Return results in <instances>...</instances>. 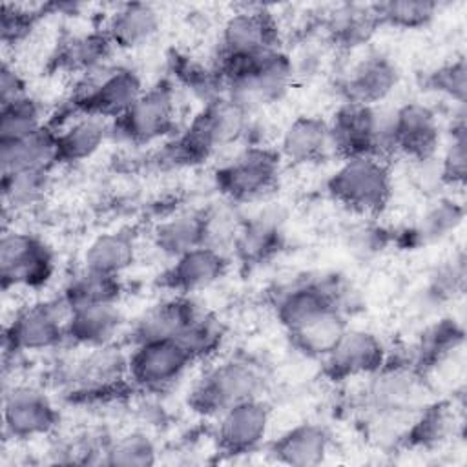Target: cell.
Instances as JSON below:
<instances>
[{
  "mask_svg": "<svg viewBox=\"0 0 467 467\" xmlns=\"http://www.w3.org/2000/svg\"><path fill=\"white\" fill-rule=\"evenodd\" d=\"M348 328V316L330 308L286 332L290 347L303 358L323 361Z\"/></svg>",
  "mask_w": 467,
  "mask_h": 467,
  "instance_id": "cell-32",
  "label": "cell"
},
{
  "mask_svg": "<svg viewBox=\"0 0 467 467\" xmlns=\"http://www.w3.org/2000/svg\"><path fill=\"white\" fill-rule=\"evenodd\" d=\"M281 157L268 144H244L234 157L221 162L213 171V186L219 197L235 204L255 202L279 182Z\"/></svg>",
  "mask_w": 467,
  "mask_h": 467,
  "instance_id": "cell-8",
  "label": "cell"
},
{
  "mask_svg": "<svg viewBox=\"0 0 467 467\" xmlns=\"http://www.w3.org/2000/svg\"><path fill=\"white\" fill-rule=\"evenodd\" d=\"M463 325L451 316L438 317L418 336L414 347L409 352V359L431 376L432 370L454 358L463 348Z\"/></svg>",
  "mask_w": 467,
  "mask_h": 467,
  "instance_id": "cell-30",
  "label": "cell"
},
{
  "mask_svg": "<svg viewBox=\"0 0 467 467\" xmlns=\"http://www.w3.org/2000/svg\"><path fill=\"white\" fill-rule=\"evenodd\" d=\"M159 445L146 429H131L109 438L102 454L104 465L146 467L159 462Z\"/></svg>",
  "mask_w": 467,
  "mask_h": 467,
  "instance_id": "cell-38",
  "label": "cell"
},
{
  "mask_svg": "<svg viewBox=\"0 0 467 467\" xmlns=\"http://www.w3.org/2000/svg\"><path fill=\"white\" fill-rule=\"evenodd\" d=\"M113 51L115 47L102 29L67 33L57 42L49 57V67L78 78L111 64Z\"/></svg>",
  "mask_w": 467,
  "mask_h": 467,
  "instance_id": "cell-23",
  "label": "cell"
},
{
  "mask_svg": "<svg viewBox=\"0 0 467 467\" xmlns=\"http://www.w3.org/2000/svg\"><path fill=\"white\" fill-rule=\"evenodd\" d=\"M332 151L341 159L376 155L387 159L390 148V113L378 106L339 102L328 119Z\"/></svg>",
  "mask_w": 467,
  "mask_h": 467,
  "instance_id": "cell-11",
  "label": "cell"
},
{
  "mask_svg": "<svg viewBox=\"0 0 467 467\" xmlns=\"http://www.w3.org/2000/svg\"><path fill=\"white\" fill-rule=\"evenodd\" d=\"M327 193L352 213L374 217L381 213L392 197V173L387 159L358 155L341 159L327 177Z\"/></svg>",
  "mask_w": 467,
  "mask_h": 467,
  "instance_id": "cell-6",
  "label": "cell"
},
{
  "mask_svg": "<svg viewBox=\"0 0 467 467\" xmlns=\"http://www.w3.org/2000/svg\"><path fill=\"white\" fill-rule=\"evenodd\" d=\"M378 27L370 5L343 4L334 7L323 18V31L327 40L343 49H352L368 40Z\"/></svg>",
  "mask_w": 467,
  "mask_h": 467,
  "instance_id": "cell-35",
  "label": "cell"
},
{
  "mask_svg": "<svg viewBox=\"0 0 467 467\" xmlns=\"http://www.w3.org/2000/svg\"><path fill=\"white\" fill-rule=\"evenodd\" d=\"M213 66L224 95L250 113L285 99L297 78L292 55L281 47L252 57H215Z\"/></svg>",
  "mask_w": 467,
  "mask_h": 467,
  "instance_id": "cell-3",
  "label": "cell"
},
{
  "mask_svg": "<svg viewBox=\"0 0 467 467\" xmlns=\"http://www.w3.org/2000/svg\"><path fill=\"white\" fill-rule=\"evenodd\" d=\"M252 115L226 95L206 102L184 130L161 144L155 161L173 168L201 164L221 148L244 142L254 124Z\"/></svg>",
  "mask_w": 467,
  "mask_h": 467,
  "instance_id": "cell-1",
  "label": "cell"
},
{
  "mask_svg": "<svg viewBox=\"0 0 467 467\" xmlns=\"http://www.w3.org/2000/svg\"><path fill=\"white\" fill-rule=\"evenodd\" d=\"M370 11L378 26L418 29L434 20L440 4L429 0H387L370 4Z\"/></svg>",
  "mask_w": 467,
  "mask_h": 467,
  "instance_id": "cell-43",
  "label": "cell"
},
{
  "mask_svg": "<svg viewBox=\"0 0 467 467\" xmlns=\"http://www.w3.org/2000/svg\"><path fill=\"white\" fill-rule=\"evenodd\" d=\"M285 246L283 219L274 210H261L255 215L244 217L232 246L230 257L252 268L268 263Z\"/></svg>",
  "mask_w": 467,
  "mask_h": 467,
  "instance_id": "cell-24",
  "label": "cell"
},
{
  "mask_svg": "<svg viewBox=\"0 0 467 467\" xmlns=\"http://www.w3.org/2000/svg\"><path fill=\"white\" fill-rule=\"evenodd\" d=\"M137 259V237L130 228H115L95 235L82 254V266L106 275L122 277Z\"/></svg>",
  "mask_w": 467,
  "mask_h": 467,
  "instance_id": "cell-33",
  "label": "cell"
},
{
  "mask_svg": "<svg viewBox=\"0 0 467 467\" xmlns=\"http://www.w3.org/2000/svg\"><path fill=\"white\" fill-rule=\"evenodd\" d=\"M270 425L272 409L268 401L263 396L244 400L232 405L215 418V447L226 456L254 452L266 441Z\"/></svg>",
  "mask_w": 467,
  "mask_h": 467,
  "instance_id": "cell-16",
  "label": "cell"
},
{
  "mask_svg": "<svg viewBox=\"0 0 467 467\" xmlns=\"http://www.w3.org/2000/svg\"><path fill=\"white\" fill-rule=\"evenodd\" d=\"M55 252L36 234L4 226L0 237V281L2 288L46 286L55 275Z\"/></svg>",
  "mask_w": 467,
  "mask_h": 467,
  "instance_id": "cell-12",
  "label": "cell"
},
{
  "mask_svg": "<svg viewBox=\"0 0 467 467\" xmlns=\"http://www.w3.org/2000/svg\"><path fill=\"white\" fill-rule=\"evenodd\" d=\"M365 379L361 401L376 420L409 423L420 409L434 400L431 376L418 368L409 356L392 359L389 354L385 365Z\"/></svg>",
  "mask_w": 467,
  "mask_h": 467,
  "instance_id": "cell-5",
  "label": "cell"
},
{
  "mask_svg": "<svg viewBox=\"0 0 467 467\" xmlns=\"http://www.w3.org/2000/svg\"><path fill=\"white\" fill-rule=\"evenodd\" d=\"M281 47V27L265 5H243L221 26L215 57H252Z\"/></svg>",
  "mask_w": 467,
  "mask_h": 467,
  "instance_id": "cell-15",
  "label": "cell"
},
{
  "mask_svg": "<svg viewBox=\"0 0 467 467\" xmlns=\"http://www.w3.org/2000/svg\"><path fill=\"white\" fill-rule=\"evenodd\" d=\"M57 131V166H73L91 159L111 137L109 120L82 113H66L60 122L49 120Z\"/></svg>",
  "mask_w": 467,
  "mask_h": 467,
  "instance_id": "cell-25",
  "label": "cell"
},
{
  "mask_svg": "<svg viewBox=\"0 0 467 467\" xmlns=\"http://www.w3.org/2000/svg\"><path fill=\"white\" fill-rule=\"evenodd\" d=\"M462 221H463V204L454 201L452 197H440L436 202H432L427 208L420 226L405 234L410 235L414 244L425 243V241H438L452 234L462 224Z\"/></svg>",
  "mask_w": 467,
  "mask_h": 467,
  "instance_id": "cell-45",
  "label": "cell"
},
{
  "mask_svg": "<svg viewBox=\"0 0 467 467\" xmlns=\"http://www.w3.org/2000/svg\"><path fill=\"white\" fill-rule=\"evenodd\" d=\"M441 144L436 109L421 100H409L390 111V148L416 162H429Z\"/></svg>",
  "mask_w": 467,
  "mask_h": 467,
  "instance_id": "cell-17",
  "label": "cell"
},
{
  "mask_svg": "<svg viewBox=\"0 0 467 467\" xmlns=\"http://www.w3.org/2000/svg\"><path fill=\"white\" fill-rule=\"evenodd\" d=\"M124 294V285L120 277L106 275L100 272L88 270L80 266L60 290V297L69 308L102 303H119Z\"/></svg>",
  "mask_w": 467,
  "mask_h": 467,
  "instance_id": "cell-36",
  "label": "cell"
},
{
  "mask_svg": "<svg viewBox=\"0 0 467 467\" xmlns=\"http://www.w3.org/2000/svg\"><path fill=\"white\" fill-rule=\"evenodd\" d=\"M27 93V82L20 69L9 60H4L0 66V106L13 102Z\"/></svg>",
  "mask_w": 467,
  "mask_h": 467,
  "instance_id": "cell-49",
  "label": "cell"
},
{
  "mask_svg": "<svg viewBox=\"0 0 467 467\" xmlns=\"http://www.w3.org/2000/svg\"><path fill=\"white\" fill-rule=\"evenodd\" d=\"M193 365L175 339L131 345L128 352V379L137 392L161 394L171 389Z\"/></svg>",
  "mask_w": 467,
  "mask_h": 467,
  "instance_id": "cell-14",
  "label": "cell"
},
{
  "mask_svg": "<svg viewBox=\"0 0 467 467\" xmlns=\"http://www.w3.org/2000/svg\"><path fill=\"white\" fill-rule=\"evenodd\" d=\"M387 358L389 350L378 334L348 325L337 345L321 361V368L330 381L341 383L374 374Z\"/></svg>",
  "mask_w": 467,
  "mask_h": 467,
  "instance_id": "cell-18",
  "label": "cell"
},
{
  "mask_svg": "<svg viewBox=\"0 0 467 467\" xmlns=\"http://www.w3.org/2000/svg\"><path fill=\"white\" fill-rule=\"evenodd\" d=\"M275 150L281 161L294 166L323 162L334 153L328 120L319 115H297L283 130Z\"/></svg>",
  "mask_w": 467,
  "mask_h": 467,
  "instance_id": "cell-26",
  "label": "cell"
},
{
  "mask_svg": "<svg viewBox=\"0 0 467 467\" xmlns=\"http://www.w3.org/2000/svg\"><path fill=\"white\" fill-rule=\"evenodd\" d=\"M224 339V323L217 316L204 310L175 337L193 363L215 358L221 352Z\"/></svg>",
  "mask_w": 467,
  "mask_h": 467,
  "instance_id": "cell-41",
  "label": "cell"
},
{
  "mask_svg": "<svg viewBox=\"0 0 467 467\" xmlns=\"http://www.w3.org/2000/svg\"><path fill=\"white\" fill-rule=\"evenodd\" d=\"M146 89L140 73L130 66L108 64L77 78L66 113H82L115 120Z\"/></svg>",
  "mask_w": 467,
  "mask_h": 467,
  "instance_id": "cell-7",
  "label": "cell"
},
{
  "mask_svg": "<svg viewBox=\"0 0 467 467\" xmlns=\"http://www.w3.org/2000/svg\"><path fill=\"white\" fill-rule=\"evenodd\" d=\"M400 77V67L389 55L370 51L354 62L339 80L341 102L379 106L396 89Z\"/></svg>",
  "mask_w": 467,
  "mask_h": 467,
  "instance_id": "cell-19",
  "label": "cell"
},
{
  "mask_svg": "<svg viewBox=\"0 0 467 467\" xmlns=\"http://www.w3.org/2000/svg\"><path fill=\"white\" fill-rule=\"evenodd\" d=\"M47 122L40 100L27 93L0 106V142L26 137Z\"/></svg>",
  "mask_w": 467,
  "mask_h": 467,
  "instance_id": "cell-44",
  "label": "cell"
},
{
  "mask_svg": "<svg viewBox=\"0 0 467 467\" xmlns=\"http://www.w3.org/2000/svg\"><path fill=\"white\" fill-rule=\"evenodd\" d=\"M230 261L232 257L221 250L197 246L171 259L159 277V285L171 294L192 296L219 283L228 274Z\"/></svg>",
  "mask_w": 467,
  "mask_h": 467,
  "instance_id": "cell-20",
  "label": "cell"
},
{
  "mask_svg": "<svg viewBox=\"0 0 467 467\" xmlns=\"http://www.w3.org/2000/svg\"><path fill=\"white\" fill-rule=\"evenodd\" d=\"M151 244L168 259L204 244L202 213L199 208H186L162 217L151 230Z\"/></svg>",
  "mask_w": 467,
  "mask_h": 467,
  "instance_id": "cell-34",
  "label": "cell"
},
{
  "mask_svg": "<svg viewBox=\"0 0 467 467\" xmlns=\"http://www.w3.org/2000/svg\"><path fill=\"white\" fill-rule=\"evenodd\" d=\"M270 381L268 363L254 352L239 350L204 368L193 381L186 403L192 412L215 420L235 403L265 396Z\"/></svg>",
  "mask_w": 467,
  "mask_h": 467,
  "instance_id": "cell-2",
  "label": "cell"
},
{
  "mask_svg": "<svg viewBox=\"0 0 467 467\" xmlns=\"http://www.w3.org/2000/svg\"><path fill=\"white\" fill-rule=\"evenodd\" d=\"M465 255L463 252H456L451 257L440 261L427 275V281L421 288L423 303L431 308H440L456 296H460L465 288Z\"/></svg>",
  "mask_w": 467,
  "mask_h": 467,
  "instance_id": "cell-42",
  "label": "cell"
},
{
  "mask_svg": "<svg viewBox=\"0 0 467 467\" xmlns=\"http://www.w3.org/2000/svg\"><path fill=\"white\" fill-rule=\"evenodd\" d=\"M57 166V131L51 122L36 131L0 142L2 173L22 170H53Z\"/></svg>",
  "mask_w": 467,
  "mask_h": 467,
  "instance_id": "cell-31",
  "label": "cell"
},
{
  "mask_svg": "<svg viewBox=\"0 0 467 467\" xmlns=\"http://www.w3.org/2000/svg\"><path fill=\"white\" fill-rule=\"evenodd\" d=\"M51 186V170H22L2 173L4 210L22 212L40 204Z\"/></svg>",
  "mask_w": 467,
  "mask_h": 467,
  "instance_id": "cell-40",
  "label": "cell"
},
{
  "mask_svg": "<svg viewBox=\"0 0 467 467\" xmlns=\"http://www.w3.org/2000/svg\"><path fill=\"white\" fill-rule=\"evenodd\" d=\"M202 308L190 297L171 294L146 310H142L130 325L126 337L130 347L159 341V339H175L199 314Z\"/></svg>",
  "mask_w": 467,
  "mask_h": 467,
  "instance_id": "cell-21",
  "label": "cell"
},
{
  "mask_svg": "<svg viewBox=\"0 0 467 467\" xmlns=\"http://www.w3.org/2000/svg\"><path fill=\"white\" fill-rule=\"evenodd\" d=\"M334 445L332 432L319 421H301L268 443L274 462L292 467H312L327 460Z\"/></svg>",
  "mask_w": 467,
  "mask_h": 467,
  "instance_id": "cell-22",
  "label": "cell"
},
{
  "mask_svg": "<svg viewBox=\"0 0 467 467\" xmlns=\"http://www.w3.org/2000/svg\"><path fill=\"white\" fill-rule=\"evenodd\" d=\"M82 354L57 367L55 379L71 401L109 403L135 389L128 379V352L122 345L109 343L80 348Z\"/></svg>",
  "mask_w": 467,
  "mask_h": 467,
  "instance_id": "cell-4",
  "label": "cell"
},
{
  "mask_svg": "<svg viewBox=\"0 0 467 467\" xmlns=\"http://www.w3.org/2000/svg\"><path fill=\"white\" fill-rule=\"evenodd\" d=\"M467 173V124L465 111L460 108L449 128V139L438 166L440 181L447 186H462Z\"/></svg>",
  "mask_w": 467,
  "mask_h": 467,
  "instance_id": "cell-46",
  "label": "cell"
},
{
  "mask_svg": "<svg viewBox=\"0 0 467 467\" xmlns=\"http://www.w3.org/2000/svg\"><path fill=\"white\" fill-rule=\"evenodd\" d=\"M46 16L44 4L26 5V4H2L0 11V40L4 46L22 44L36 24Z\"/></svg>",
  "mask_w": 467,
  "mask_h": 467,
  "instance_id": "cell-48",
  "label": "cell"
},
{
  "mask_svg": "<svg viewBox=\"0 0 467 467\" xmlns=\"http://www.w3.org/2000/svg\"><path fill=\"white\" fill-rule=\"evenodd\" d=\"M71 308L60 296L22 306L4 327V356L55 350L67 345L66 323Z\"/></svg>",
  "mask_w": 467,
  "mask_h": 467,
  "instance_id": "cell-10",
  "label": "cell"
},
{
  "mask_svg": "<svg viewBox=\"0 0 467 467\" xmlns=\"http://www.w3.org/2000/svg\"><path fill=\"white\" fill-rule=\"evenodd\" d=\"M168 64L173 78L171 82L188 89L202 104L224 97V82L213 62L202 64L190 55L171 51V55L168 57Z\"/></svg>",
  "mask_w": 467,
  "mask_h": 467,
  "instance_id": "cell-37",
  "label": "cell"
},
{
  "mask_svg": "<svg viewBox=\"0 0 467 467\" xmlns=\"http://www.w3.org/2000/svg\"><path fill=\"white\" fill-rule=\"evenodd\" d=\"M111 139L128 146L164 142L177 133L175 84L168 78L146 88L131 108L109 122Z\"/></svg>",
  "mask_w": 467,
  "mask_h": 467,
  "instance_id": "cell-9",
  "label": "cell"
},
{
  "mask_svg": "<svg viewBox=\"0 0 467 467\" xmlns=\"http://www.w3.org/2000/svg\"><path fill=\"white\" fill-rule=\"evenodd\" d=\"M425 86L432 93L458 104L465 106L467 97V62L465 57L460 55L452 60H447L427 73Z\"/></svg>",
  "mask_w": 467,
  "mask_h": 467,
  "instance_id": "cell-47",
  "label": "cell"
},
{
  "mask_svg": "<svg viewBox=\"0 0 467 467\" xmlns=\"http://www.w3.org/2000/svg\"><path fill=\"white\" fill-rule=\"evenodd\" d=\"M201 213H202V230H204L202 246H210L230 255L244 219V215L239 210V204L219 197L201 206Z\"/></svg>",
  "mask_w": 467,
  "mask_h": 467,
  "instance_id": "cell-39",
  "label": "cell"
},
{
  "mask_svg": "<svg viewBox=\"0 0 467 467\" xmlns=\"http://www.w3.org/2000/svg\"><path fill=\"white\" fill-rule=\"evenodd\" d=\"M126 330V319L119 303L86 305L71 308L66 323L67 345L93 348L117 343Z\"/></svg>",
  "mask_w": 467,
  "mask_h": 467,
  "instance_id": "cell-27",
  "label": "cell"
},
{
  "mask_svg": "<svg viewBox=\"0 0 467 467\" xmlns=\"http://www.w3.org/2000/svg\"><path fill=\"white\" fill-rule=\"evenodd\" d=\"M162 16L153 4H119L106 18L102 31L115 49L133 51L148 46L161 31Z\"/></svg>",
  "mask_w": 467,
  "mask_h": 467,
  "instance_id": "cell-28",
  "label": "cell"
},
{
  "mask_svg": "<svg viewBox=\"0 0 467 467\" xmlns=\"http://www.w3.org/2000/svg\"><path fill=\"white\" fill-rule=\"evenodd\" d=\"M2 423L5 438L27 441L53 434L60 423V410L38 385L11 383L4 385Z\"/></svg>",
  "mask_w": 467,
  "mask_h": 467,
  "instance_id": "cell-13",
  "label": "cell"
},
{
  "mask_svg": "<svg viewBox=\"0 0 467 467\" xmlns=\"http://www.w3.org/2000/svg\"><path fill=\"white\" fill-rule=\"evenodd\" d=\"M458 425L456 405L445 400H432L409 420L400 445L414 451H434L454 436Z\"/></svg>",
  "mask_w": 467,
  "mask_h": 467,
  "instance_id": "cell-29",
  "label": "cell"
}]
</instances>
